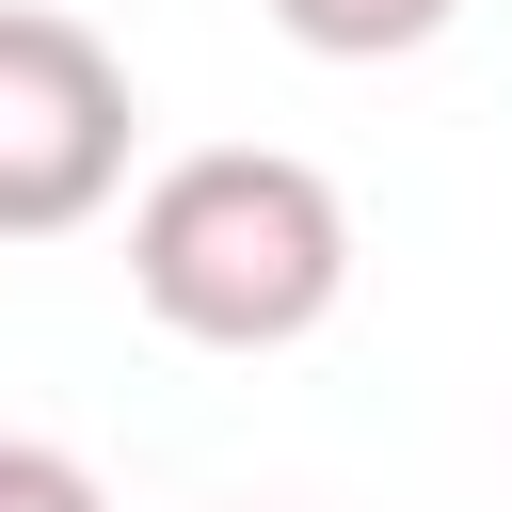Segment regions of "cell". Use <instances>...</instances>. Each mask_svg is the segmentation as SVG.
Masks as SVG:
<instances>
[{"label":"cell","instance_id":"cell-1","mask_svg":"<svg viewBox=\"0 0 512 512\" xmlns=\"http://www.w3.org/2000/svg\"><path fill=\"white\" fill-rule=\"evenodd\" d=\"M128 304L192 352H304L352 304V192L288 144H192L128 192Z\"/></svg>","mask_w":512,"mask_h":512},{"label":"cell","instance_id":"cell-2","mask_svg":"<svg viewBox=\"0 0 512 512\" xmlns=\"http://www.w3.org/2000/svg\"><path fill=\"white\" fill-rule=\"evenodd\" d=\"M128 64L64 0H0V240H80L128 192Z\"/></svg>","mask_w":512,"mask_h":512},{"label":"cell","instance_id":"cell-3","mask_svg":"<svg viewBox=\"0 0 512 512\" xmlns=\"http://www.w3.org/2000/svg\"><path fill=\"white\" fill-rule=\"evenodd\" d=\"M304 64H400V48H432L464 0H256Z\"/></svg>","mask_w":512,"mask_h":512},{"label":"cell","instance_id":"cell-4","mask_svg":"<svg viewBox=\"0 0 512 512\" xmlns=\"http://www.w3.org/2000/svg\"><path fill=\"white\" fill-rule=\"evenodd\" d=\"M0 512H112V496H96V464H80V448L0 432Z\"/></svg>","mask_w":512,"mask_h":512}]
</instances>
